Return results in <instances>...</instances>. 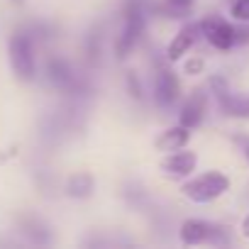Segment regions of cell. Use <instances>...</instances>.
I'll return each mask as SVG.
<instances>
[{"label":"cell","mask_w":249,"mask_h":249,"mask_svg":"<svg viewBox=\"0 0 249 249\" xmlns=\"http://www.w3.org/2000/svg\"><path fill=\"white\" fill-rule=\"evenodd\" d=\"M178 95H181L178 76L171 69H159L157 81H154V98H157V103L169 107V105H174L178 100Z\"/></svg>","instance_id":"9c48e42d"},{"label":"cell","mask_w":249,"mask_h":249,"mask_svg":"<svg viewBox=\"0 0 249 249\" xmlns=\"http://www.w3.org/2000/svg\"><path fill=\"white\" fill-rule=\"evenodd\" d=\"M205 110H208V95H205V90L198 88L183 100L181 112H178V124H183V127H188V130L198 127V124L203 122V117H205Z\"/></svg>","instance_id":"8992f818"},{"label":"cell","mask_w":249,"mask_h":249,"mask_svg":"<svg viewBox=\"0 0 249 249\" xmlns=\"http://www.w3.org/2000/svg\"><path fill=\"white\" fill-rule=\"evenodd\" d=\"M222 234V227L210 225L205 220H186L178 230V237L186 247H196V244H208V242H217V237Z\"/></svg>","instance_id":"5b68a950"},{"label":"cell","mask_w":249,"mask_h":249,"mask_svg":"<svg viewBox=\"0 0 249 249\" xmlns=\"http://www.w3.org/2000/svg\"><path fill=\"white\" fill-rule=\"evenodd\" d=\"M196 166H198V154L186 149L169 152V157L161 161V171L171 178H186L196 171Z\"/></svg>","instance_id":"52a82bcc"},{"label":"cell","mask_w":249,"mask_h":249,"mask_svg":"<svg viewBox=\"0 0 249 249\" xmlns=\"http://www.w3.org/2000/svg\"><path fill=\"white\" fill-rule=\"evenodd\" d=\"M49 78H52L56 86H69V83L73 81L69 66H66L64 61H59V59H52V61H49Z\"/></svg>","instance_id":"4fadbf2b"},{"label":"cell","mask_w":249,"mask_h":249,"mask_svg":"<svg viewBox=\"0 0 249 249\" xmlns=\"http://www.w3.org/2000/svg\"><path fill=\"white\" fill-rule=\"evenodd\" d=\"M242 234L244 237H249V215L244 217V222H242Z\"/></svg>","instance_id":"ac0fdd59"},{"label":"cell","mask_w":249,"mask_h":249,"mask_svg":"<svg viewBox=\"0 0 249 249\" xmlns=\"http://www.w3.org/2000/svg\"><path fill=\"white\" fill-rule=\"evenodd\" d=\"M230 191V178L222 171H205L188 178L181 186V193L193 203H213Z\"/></svg>","instance_id":"6da1fadb"},{"label":"cell","mask_w":249,"mask_h":249,"mask_svg":"<svg viewBox=\"0 0 249 249\" xmlns=\"http://www.w3.org/2000/svg\"><path fill=\"white\" fill-rule=\"evenodd\" d=\"M217 100H220L225 115H230V117H249V98H244V95H232V93L225 88V83H222V88L217 90Z\"/></svg>","instance_id":"8fae6325"},{"label":"cell","mask_w":249,"mask_h":249,"mask_svg":"<svg viewBox=\"0 0 249 249\" xmlns=\"http://www.w3.org/2000/svg\"><path fill=\"white\" fill-rule=\"evenodd\" d=\"M232 18L239 22H249V0H234L232 3Z\"/></svg>","instance_id":"9a60e30c"},{"label":"cell","mask_w":249,"mask_h":249,"mask_svg":"<svg viewBox=\"0 0 249 249\" xmlns=\"http://www.w3.org/2000/svg\"><path fill=\"white\" fill-rule=\"evenodd\" d=\"M198 27L208 44H213L220 52H227L237 44V30L222 18H205L203 22H198Z\"/></svg>","instance_id":"277c9868"},{"label":"cell","mask_w":249,"mask_h":249,"mask_svg":"<svg viewBox=\"0 0 249 249\" xmlns=\"http://www.w3.org/2000/svg\"><path fill=\"white\" fill-rule=\"evenodd\" d=\"M196 0H164V10L169 18H186Z\"/></svg>","instance_id":"5bb4252c"},{"label":"cell","mask_w":249,"mask_h":249,"mask_svg":"<svg viewBox=\"0 0 249 249\" xmlns=\"http://www.w3.org/2000/svg\"><path fill=\"white\" fill-rule=\"evenodd\" d=\"M8 54H10L13 73H15L20 81H32L35 73H37V61H35V47H32L30 35L15 32V35L10 37Z\"/></svg>","instance_id":"3957f363"},{"label":"cell","mask_w":249,"mask_h":249,"mask_svg":"<svg viewBox=\"0 0 249 249\" xmlns=\"http://www.w3.org/2000/svg\"><path fill=\"white\" fill-rule=\"evenodd\" d=\"M142 32H144V13H142L137 0H130L127 8H124L122 30H120L117 39H115V54H117V59H127L132 54V49L137 47Z\"/></svg>","instance_id":"7a4b0ae2"},{"label":"cell","mask_w":249,"mask_h":249,"mask_svg":"<svg viewBox=\"0 0 249 249\" xmlns=\"http://www.w3.org/2000/svg\"><path fill=\"white\" fill-rule=\"evenodd\" d=\"M198 37H200V27H198L196 22L183 25V27L174 35V39L169 42V47H166V59H169V61L183 59V56L193 49V44L198 42Z\"/></svg>","instance_id":"ba28073f"},{"label":"cell","mask_w":249,"mask_h":249,"mask_svg":"<svg viewBox=\"0 0 249 249\" xmlns=\"http://www.w3.org/2000/svg\"><path fill=\"white\" fill-rule=\"evenodd\" d=\"M191 142V130L183 127V124H176V127H166L164 132H159V137L154 140V147L159 152H176V149H183L186 144Z\"/></svg>","instance_id":"30bf717a"},{"label":"cell","mask_w":249,"mask_h":249,"mask_svg":"<svg viewBox=\"0 0 249 249\" xmlns=\"http://www.w3.org/2000/svg\"><path fill=\"white\" fill-rule=\"evenodd\" d=\"M203 69H205V61H203L200 56H196V59H188V61L183 64V71H186L188 76H198V73H203Z\"/></svg>","instance_id":"2e32d148"},{"label":"cell","mask_w":249,"mask_h":249,"mask_svg":"<svg viewBox=\"0 0 249 249\" xmlns=\"http://www.w3.org/2000/svg\"><path fill=\"white\" fill-rule=\"evenodd\" d=\"M247 154H249V152H247Z\"/></svg>","instance_id":"d6986e66"},{"label":"cell","mask_w":249,"mask_h":249,"mask_svg":"<svg viewBox=\"0 0 249 249\" xmlns=\"http://www.w3.org/2000/svg\"><path fill=\"white\" fill-rule=\"evenodd\" d=\"M127 86H130V93L135 98H142V88H140V81L135 78V73H127Z\"/></svg>","instance_id":"e0dca14e"},{"label":"cell","mask_w":249,"mask_h":249,"mask_svg":"<svg viewBox=\"0 0 249 249\" xmlns=\"http://www.w3.org/2000/svg\"><path fill=\"white\" fill-rule=\"evenodd\" d=\"M95 191V178L88 171H78L73 176H69L66 181V193L71 198H88Z\"/></svg>","instance_id":"7c38bea8"}]
</instances>
